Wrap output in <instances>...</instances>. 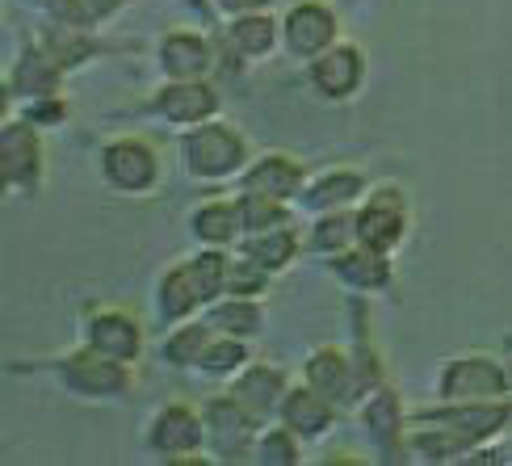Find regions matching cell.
<instances>
[{
    "mask_svg": "<svg viewBox=\"0 0 512 466\" xmlns=\"http://www.w3.org/2000/svg\"><path fill=\"white\" fill-rule=\"evenodd\" d=\"M181 160L194 177L202 181H223L231 173H244L248 168V139L244 131L227 122H198L189 126L185 139H181Z\"/></svg>",
    "mask_w": 512,
    "mask_h": 466,
    "instance_id": "cell-2",
    "label": "cell"
},
{
    "mask_svg": "<svg viewBox=\"0 0 512 466\" xmlns=\"http://www.w3.org/2000/svg\"><path fill=\"white\" fill-rule=\"evenodd\" d=\"M26 118L38 126V122H47V126H55V122H63L68 118V105L63 101H55V97H34V110H26Z\"/></svg>",
    "mask_w": 512,
    "mask_h": 466,
    "instance_id": "cell-35",
    "label": "cell"
},
{
    "mask_svg": "<svg viewBox=\"0 0 512 466\" xmlns=\"http://www.w3.org/2000/svg\"><path fill=\"white\" fill-rule=\"evenodd\" d=\"M408 236V198L395 185L370 189L366 206H357V244H366L374 252H391Z\"/></svg>",
    "mask_w": 512,
    "mask_h": 466,
    "instance_id": "cell-6",
    "label": "cell"
},
{
    "mask_svg": "<svg viewBox=\"0 0 512 466\" xmlns=\"http://www.w3.org/2000/svg\"><path fill=\"white\" fill-rule=\"evenodd\" d=\"M189 269H194V282H198V290H202V303L210 307V303H219L223 294H227V278H231V261L223 257L219 248H202V252H194L189 257Z\"/></svg>",
    "mask_w": 512,
    "mask_h": 466,
    "instance_id": "cell-31",
    "label": "cell"
},
{
    "mask_svg": "<svg viewBox=\"0 0 512 466\" xmlns=\"http://www.w3.org/2000/svg\"><path fill=\"white\" fill-rule=\"evenodd\" d=\"M303 374H307V383L315 387V391H324L332 404H361L370 391H374V378L370 374H361V357L353 362L349 353H340V349H315L311 357H307V366H303Z\"/></svg>",
    "mask_w": 512,
    "mask_h": 466,
    "instance_id": "cell-8",
    "label": "cell"
},
{
    "mask_svg": "<svg viewBox=\"0 0 512 466\" xmlns=\"http://www.w3.org/2000/svg\"><path fill=\"white\" fill-rule=\"evenodd\" d=\"M437 395L445 404H479V399H504L508 395V370L483 353L450 357L437 374Z\"/></svg>",
    "mask_w": 512,
    "mask_h": 466,
    "instance_id": "cell-3",
    "label": "cell"
},
{
    "mask_svg": "<svg viewBox=\"0 0 512 466\" xmlns=\"http://www.w3.org/2000/svg\"><path fill=\"white\" fill-rule=\"evenodd\" d=\"M156 303H160V320H164V324H185L198 307H206V303H202V290H198V282H194V269H189V261L173 265V269H168L164 278H160Z\"/></svg>",
    "mask_w": 512,
    "mask_h": 466,
    "instance_id": "cell-22",
    "label": "cell"
},
{
    "mask_svg": "<svg viewBox=\"0 0 512 466\" xmlns=\"http://www.w3.org/2000/svg\"><path fill=\"white\" fill-rule=\"evenodd\" d=\"M252 454L261 458V462H269V466H294L298 458H303V454H298V433L286 429V425L256 437V450Z\"/></svg>",
    "mask_w": 512,
    "mask_h": 466,
    "instance_id": "cell-33",
    "label": "cell"
},
{
    "mask_svg": "<svg viewBox=\"0 0 512 466\" xmlns=\"http://www.w3.org/2000/svg\"><path fill=\"white\" fill-rule=\"evenodd\" d=\"M311 89L328 101H349L361 84H366V55L349 42H336L324 55L311 59Z\"/></svg>",
    "mask_w": 512,
    "mask_h": 466,
    "instance_id": "cell-12",
    "label": "cell"
},
{
    "mask_svg": "<svg viewBox=\"0 0 512 466\" xmlns=\"http://www.w3.org/2000/svg\"><path fill=\"white\" fill-rule=\"evenodd\" d=\"M248 366V345H244V336H215V341L206 345L202 353V362L194 370H202L206 378H236L240 370Z\"/></svg>",
    "mask_w": 512,
    "mask_h": 466,
    "instance_id": "cell-30",
    "label": "cell"
},
{
    "mask_svg": "<svg viewBox=\"0 0 512 466\" xmlns=\"http://www.w3.org/2000/svg\"><path fill=\"white\" fill-rule=\"evenodd\" d=\"M277 420H282L286 429H294L298 437H324L336 425V404L324 391H315L311 383L307 387H290L286 399H282V408H277Z\"/></svg>",
    "mask_w": 512,
    "mask_h": 466,
    "instance_id": "cell-17",
    "label": "cell"
},
{
    "mask_svg": "<svg viewBox=\"0 0 512 466\" xmlns=\"http://www.w3.org/2000/svg\"><path fill=\"white\" fill-rule=\"evenodd\" d=\"M332 273L345 286H353V290H382L391 282V261H387V252H374V248H366V244H353V248H345V252H336L332 257Z\"/></svg>",
    "mask_w": 512,
    "mask_h": 466,
    "instance_id": "cell-21",
    "label": "cell"
},
{
    "mask_svg": "<svg viewBox=\"0 0 512 466\" xmlns=\"http://www.w3.org/2000/svg\"><path fill=\"white\" fill-rule=\"evenodd\" d=\"M152 114L177 122V126H198L219 114V93L206 80H168L152 97Z\"/></svg>",
    "mask_w": 512,
    "mask_h": 466,
    "instance_id": "cell-13",
    "label": "cell"
},
{
    "mask_svg": "<svg viewBox=\"0 0 512 466\" xmlns=\"http://www.w3.org/2000/svg\"><path fill=\"white\" fill-rule=\"evenodd\" d=\"M361 425L370 429V437L378 441V446H395V441L403 437V408H399L395 391L378 387V391H370L366 399H361Z\"/></svg>",
    "mask_w": 512,
    "mask_h": 466,
    "instance_id": "cell-25",
    "label": "cell"
},
{
    "mask_svg": "<svg viewBox=\"0 0 512 466\" xmlns=\"http://www.w3.org/2000/svg\"><path fill=\"white\" fill-rule=\"evenodd\" d=\"M59 80H63V63L38 42V47H30L26 55L13 63V72H9V97H17V93H26V97H51L59 89Z\"/></svg>",
    "mask_w": 512,
    "mask_h": 466,
    "instance_id": "cell-20",
    "label": "cell"
},
{
    "mask_svg": "<svg viewBox=\"0 0 512 466\" xmlns=\"http://www.w3.org/2000/svg\"><path fill=\"white\" fill-rule=\"evenodd\" d=\"M240 215H244V236H252V231L290 227V210L282 206V198H269V194H244Z\"/></svg>",
    "mask_w": 512,
    "mask_h": 466,
    "instance_id": "cell-32",
    "label": "cell"
},
{
    "mask_svg": "<svg viewBox=\"0 0 512 466\" xmlns=\"http://www.w3.org/2000/svg\"><path fill=\"white\" fill-rule=\"evenodd\" d=\"M84 5L93 9V17H97V21H110V17H118V13H122L126 0H84Z\"/></svg>",
    "mask_w": 512,
    "mask_h": 466,
    "instance_id": "cell-37",
    "label": "cell"
},
{
    "mask_svg": "<svg viewBox=\"0 0 512 466\" xmlns=\"http://www.w3.org/2000/svg\"><path fill=\"white\" fill-rule=\"evenodd\" d=\"M303 185H307V173H303V164L282 156V152H269L261 160H252L244 168V177H240V189L244 194H269V198H298L303 194Z\"/></svg>",
    "mask_w": 512,
    "mask_h": 466,
    "instance_id": "cell-15",
    "label": "cell"
},
{
    "mask_svg": "<svg viewBox=\"0 0 512 466\" xmlns=\"http://www.w3.org/2000/svg\"><path fill=\"white\" fill-rule=\"evenodd\" d=\"M210 341H215V328L206 320H189L164 341V362L168 366H198Z\"/></svg>",
    "mask_w": 512,
    "mask_h": 466,
    "instance_id": "cell-29",
    "label": "cell"
},
{
    "mask_svg": "<svg viewBox=\"0 0 512 466\" xmlns=\"http://www.w3.org/2000/svg\"><path fill=\"white\" fill-rule=\"evenodd\" d=\"M357 244V210H324V215L315 219V227H311V248H319V252H345V248H353Z\"/></svg>",
    "mask_w": 512,
    "mask_h": 466,
    "instance_id": "cell-28",
    "label": "cell"
},
{
    "mask_svg": "<svg viewBox=\"0 0 512 466\" xmlns=\"http://www.w3.org/2000/svg\"><path fill=\"white\" fill-rule=\"evenodd\" d=\"M231 51H236L240 59H269L277 51V42H282V26L273 21V13H244L231 21Z\"/></svg>",
    "mask_w": 512,
    "mask_h": 466,
    "instance_id": "cell-23",
    "label": "cell"
},
{
    "mask_svg": "<svg viewBox=\"0 0 512 466\" xmlns=\"http://www.w3.org/2000/svg\"><path fill=\"white\" fill-rule=\"evenodd\" d=\"M84 345H93L97 353L131 366L143 353V332H139V324L131 320V315H122V311H93L89 328H84Z\"/></svg>",
    "mask_w": 512,
    "mask_h": 466,
    "instance_id": "cell-14",
    "label": "cell"
},
{
    "mask_svg": "<svg viewBox=\"0 0 512 466\" xmlns=\"http://www.w3.org/2000/svg\"><path fill=\"white\" fill-rule=\"evenodd\" d=\"M194 236L210 248H227L244 236V215H240V202H206L202 210H194Z\"/></svg>",
    "mask_w": 512,
    "mask_h": 466,
    "instance_id": "cell-24",
    "label": "cell"
},
{
    "mask_svg": "<svg viewBox=\"0 0 512 466\" xmlns=\"http://www.w3.org/2000/svg\"><path fill=\"white\" fill-rule=\"evenodd\" d=\"M156 59L168 80H206L210 72V42L194 30H173L160 38Z\"/></svg>",
    "mask_w": 512,
    "mask_h": 466,
    "instance_id": "cell-18",
    "label": "cell"
},
{
    "mask_svg": "<svg viewBox=\"0 0 512 466\" xmlns=\"http://www.w3.org/2000/svg\"><path fill=\"white\" fill-rule=\"evenodd\" d=\"M361 194H366V177H361L357 168H328V173H319L315 181L303 185L298 202H303V210H311V215H324V210L353 206Z\"/></svg>",
    "mask_w": 512,
    "mask_h": 466,
    "instance_id": "cell-19",
    "label": "cell"
},
{
    "mask_svg": "<svg viewBox=\"0 0 512 466\" xmlns=\"http://www.w3.org/2000/svg\"><path fill=\"white\" fill-rule=\"evenodd\" d=\"M55 374L59 383L76 391V395H89V399H114L122 391H131V374H126L122 362H114V357L97 353L93 345H84L68 357H59L55 362Z\"/></svg>",
    "mask_w": 512,
    "mask_h": 466,
    "instance_id": "cell-5",
    "label": "cell"
},
{
    "mask_svg": "<svg viewBox=\"0 0 512 466\" xmlns=\"http://www.w3.org/2000/svg\"><path fill=\"white\" fill-rule=\"evenodd\" d=\"M286 370H277V366H244L236 378H231V395L240 399V404L261 420L277 416V408H282V399H286Z\"/></svg>",
    "mask_w": 512,
    "mask_h": 466,
    "instance_id": "cell-16",
    "label": "cell"
},
{
    "mask_svg": "<svg viewBox=\"0 0 512 466\" xmlns=\"http://www.w3.org/2000/svg\"><path fill=\"white\" fill-rule=\"evenodd\" d=\"M269 286V269L256 265L252 257L231 261V278H227V294H240V299H256Z\"/></svg>",
    "mask_w": 512,
    "mask_h": 466,
    "instance_id": "cell-34",
    "label": "cell"
},
{
    "mask_svg": "<svg viewBox=\"0 0 512 466\" xmlns=\"http://www.w3.org/2000/svg\"><path fill=\"white\" fill-rule=\"evenodd\" d=\"M206 324L215 332H227V336H252V332H261V307H256V299L231 294V299L210 303Z\"/></svg>",
    "mask_w": 512,
    "mask_h": 466,
    "instance_id": "cell-27",
    "label": "cell"
},
{
    "mask_svg": "<svg viewBox=\"0 0 512 466\" xmlns=\"http://www.w3.org/2000/svg\"><path fill=\"white\" fill-rule=\"evenodd\" d=\"M0 160H5L9 194H34L42 181V139L30 118H9L0 131Z\"/></svg>",
    "mask_w": 512,
    "mask_h": 466,
    "instance_id": "cell-10",
    "label": "cell"
},
{
    "mask_svg": "<svg viewBox=\"0 0 512 466\" xmlns=\"http://www.w3.org/2000/svg\"><path fill=\"white\" fill-rule=\"evenodd\" d=\"M340 38V17L324 0H298V5L282 17V42L294 59H315Z\"/></svg>",
    "mask_w": 512,
    "mask_h": 466,
    "instance_id": "cell-9",
    "label": "cell"
},
{
    "mask_svg": "<svg viewBox=\"0 0 512 466\" xmlns=\"http://www.w3.org/2000/svg\"><path fill=\"white\" fill-rule=\"evenodd\" d=\"M147 446L168 462H181L185 454L206 446V416L189 404H164L147 425Z\"/></svg>",
    "mask_w": 512,
    "mask_h": 466,
    "instance_id": "cell-11",
    "label": "cell"
},
{
    "mask_svg": "<svg viewBox=\"0 0 512 466\" xmlns=\"http://www.w3.org/2000/svg\"><path fill=\"white\" fill-rule=\"evenodd\" d=\"M244 257H252L256 265H265L269 273H277V269H286L298 257V236L290 227L252 231V236H244Z\"/></svg>",
    "mask_w": 512,
    "mask_h": 466,
    "instance_id": "cell-26",
    "label": "cell"
},
{
    "mask_svg": "<svg viewBox=\"0 0 512 466\" xmlns=\"http://www.w3.org/2000/svg\"><path fill=\"white\" fill-rule=\"evenodd\" d=\"M202 416H206V446L215 450L219 462H236V458L256 450L261 420H256L231 391L219 395V399H210V404L202 408Z\"/></svg>",
    "mask_w": 512,
    "mask_h": 466,
    "instance_id": "cell-4",
    "label": "cell"
},
{
    "mask_svg": "<svg viewBox=\"0 0 512 466\" xmlns=\"http://www.w3.org/2000/svg\"><path fill=\"white\" fill-rule=\"evenodd\" d=\"M215 5H219L227 17H244V13H261L269 0H215Z\"/></svg>",
    "mask_w": 512,
    "mask_h": 466,
    "instance_id": "cell-36",
    "label": "cell"
},
{
    "mask_svg": "<svg viewBox=\"0 0 512 466\" xmlns=\"http://www.w3.org/2000/svg\"><path fill=\"white\" fill-rule=\"evenodd\" d=\"M512 420L508 399H479V404H445L437 412L412 416V446L424 458H454L496 437Z\"/></svg>",
    "mask_w": 512,
    "mask_h": 466,
    "instance_id": "cell-1",
    "label": "cell"
},
{
    "mask_svg": "<svg viewBox=\"0 0 512 466\" xmlns=\"http://www.w3.org/2000/svg\"><path fill=\"white\" fill-rule=\"evenodd\" d=\"M101 173L118 194H152L160 181V160L139 135H122L101 147Z\"/></svg>",
    "mask_w": 512,
    "mask_h": 466,
    "instance_id": "cell-7",
    "label": "cell"
}]
</instances>
